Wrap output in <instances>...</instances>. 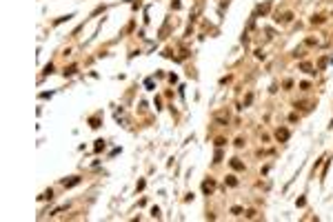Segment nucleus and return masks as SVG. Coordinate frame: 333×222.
Here are the masks:
<instances>
[{"label": "nucleus", "mask_w": 333, "mask_h": 222, "mask_svg": "<svg viewBox=\"0 0 333 222\" xmlns=\"http://www.w3.org/2000/svg\"><path fill=\"white\" fill-rule=\"evenodd\" d=\"M275 138H278L280 142L289 140V129H278V131H275Z\"/></svg>", "instance_id": "nucleus-1"}, {"label": "nucleus", "mask_w": 333, "mask_h": 222, "mask_svg": "<svg viewBox=\"0 0 333 222\" xmlns=\"http://www.w3.org/2000/svg\"><path fill=\"white\" fill-rule=\"evenodd\" d=\"M213 189H216V182H213V180H204V182H202V191H204V193H211Z\"/></svg>", "instance_id": "nucleus-2"}, {"label": "nucleus", "mask_w": 333, "mask_h": 222, "mask_svg": "<svg viewBox=\"0 0 333 222\" xmlns=\"http://www.w3.org/2000/svg\"><path fill=\"white\" fill-rule=\"evenodd\" d=\"M231 167H233V169H236V171H242V169H244V164H242V162H240L238 158H233V160H231Z\"/></svg>", "instance_id": "nucleus-3"}, {"label": "nucleus", "mask_w": 333, "mask_h": 222, "mask_svg": "<svg viewBox=\"0 0 333 222\" xmlns=\"http://www.w3.org/2000/svg\"><path fill=\"white\" fill-rule=\"evenodd\" d=\"M78 182H80V178H71V180H65V182H62V184H65V187L69 189V187H76V184H78Z\"/></svg>", "instance_id": "nucleus-4"}, {"label": "nucleus", "mask_w": 333, "mask_h": 222, "mask_svg": "<svg viewBox=\"0 0 333 222\" xmlns=\"http://www.w3.org/2000/svg\"><path fill=\"white\" fill-rule=\"evenodd\" d=\"M226 184H231V187H236V184H238V180H236V178H233V176H229V178H226Z\"/></svg>", "instance_id": "nucleus-5"}, {"label": "nucleus", "mask_w": 333, "mask_h": 222, "mask_svg": "<svg viewBox=\"0 0 333 222\" xmlns=\"http://www.w3.org/2000/svg\"><path fill=\"white\" fill-rule=\"evenodd\" d=\"M102 149H104V142L98 140V142H96V151H102Z\"/></svg>", "instance_id": "nucleus-6"}, {"label": "nucleus", "mask_w": 333, "mask_h": 222, "mask_svg": "<svg viewBox=\"0 0 333 222\" xmlns=\"http://www.w3.org/2000/svg\"><path fill=\"white\" fill-rule=\"evenodd\" d=\"M71 73H76V67H69V69H65V76H71Z\"/></svg>", "instance_id": "nucleus-7"}]
</instances>
